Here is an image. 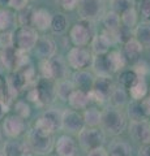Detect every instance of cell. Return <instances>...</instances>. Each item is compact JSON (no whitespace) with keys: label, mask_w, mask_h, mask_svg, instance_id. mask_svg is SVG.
I'll list each match as a JSON object with an SVG mask.
<instances>
[{"label":"cell","mask_w":150,"mask_h":156,"mask_svg":"<svg viewBox=\"0 0 150 156\" xmlns=\"http://www.w3.org/2000/svg\"><path fill=\"white\" fill-rule=\"evenodd\" d=\"M127 128V117L120 108L110 105L102 111L101 119V129L110 135H120Z\"/></svg>","instance_id":"6da1fadb"},{"label":"cell","mask_w":150,"mask_h":156,"mask_svg":"<svg viewBox=\"0 0 150 156\" xmlns=\"http://www.w3.org/2000/svg\"><path fill=\"white\" fill-rule=\"evenodd\" d=\"M41 74L43 78H48L55 82L65 80L68 76V64L61 56L55 55L48 60H42Z\"/></svg>","instance_id":"7a4b0ae2"},{"label":"cell","mask_w":150,"mask_h":156,"mask_svg":"<svg viewBox=\"0 0 150 156\" xmlns=\"http://www.w3.org/2000/svg\"><path fill=\"white\" fill-rule=\"evenodd\" d=\"M26 143L37 155H48L54 150V134H46L33 128L27 134Z\"/></svg>","instance_id":"3957f363"},{"label":"cell","mask_w":150,"mask_h":156,"mask_svg":"<svg viewBox=\"0 0 150 156\" xmlns=\"http://www.w3.org/2000/svg\"><path fill=\"white\" fill-rule=\"evenodd\" d=\"M95 35L93 22L80 20L69 30V39L75 47H86L89 46L91 39Z\"/></svg>","instance_id":"277c9868"},{"label":"cell","mask_w":150,"mask_h":156,"mask_svg":"<svg viewBox=\"0 0 150 156\" xmlns=\"http://www.w3.org/2000/svg\"><path fill=\"white\" fill-rule=\"evenodd\" d=\"M38 31L31 26H20L16 31L13 33V41H14V48L20 51L29 52L34 50V46L38 41Z\"/></svg>","instance_id":"5b68a950"},{"label":"cell","mask_w":150,"mask_h":156,"mask_svg":"<svg viewBox=\"0 0 150 156\" xmlns=\"http://www.w3.org/2000/svg\"><path fill=\"white\" fill-rule=\"evenodd\" d=\"M106 135L104 131L98 128H88L85 126L79 133V143L85 151H90L93 148L101 147L104 144Z\"/></svg>","instance_id":"8992f818"},{"label":"cell","mask_w":150,"mask_h":156,"mask_svg":"<svg viewBox=\"0 0 150 156\" xmlns=\"http://www.w3.org/2000/svg\"><path fill=\"white\" fill-rule=\"evenodd\" d=\"M94 55L88 47H72L67 55V64L75 70L86 69L91 65Z\"/></svg>","instance_id":"52a82bcc"},{"label":"cell","mask_w":150,"mask_h":156,"mask_svg":"<svg viewBox=\"0 0 150 156\" xmlns=\"http://www.w3.org/2000/svg\"><path fill=\"white\" fill-rule=\"evenodd\" d=\"M76 9L79 12L80 20H86L90 22L102 18L104 13L103 0H79Z\"/></svg>","instance_id":"ba28073f"},{"label":"cell","mask_w":150,"mask_h":156,"mask_svg":"<svg viewBox=\"0 0 150 156\" xmlns=\"http://www.w3.org/2000/svg\"><path fill=\"white\" fill-rule=\"evenodd\" d=\"M56 82L48 78L41 77L39 80L35 82V92L38 98V104L39 105H50L56 99V90H55Z\"/></svg>","instance_id":"9c48e42d"},{"label":"cell","mask_w":150,"mask_h":156,"mask_svg":"<svg viewBox=\"0 0 150 156\" xmlns=\"http://www.w3.org/2000/svg\"><path fill=\"white\" fill-rule=\"evenodd\" d=\"M85 128L82 113L76 109H65L63 111L61 117V129L72 134H79Z\"/></svg>","instance_id":"30bf717a"},{"label":"cell","mask_w":150,"mask_h":156,"mask_svg":"<svg viewBox=\"0 0 150 156\" xmlns=\"http://www.w3.org/2000/svg\"><path fill=\"white\" fill-rule=\"evenodd\" d=\"M25 129H26L25 120L18 117L17 115L7 116L2 125V131L11 139H16L20 135H22Z\"/></svg>","instance_id":"8fae6325"},{"label":"cell","mask_w":150,"mask_h":156,"mask_svg":"<svg viewBox=\"0 0 150 156\" xmlns=\"http://www.w3.org/2000/svg\"><path fill=\"white\" fill-rule=\"evenodd\" d=\"M144 51L142 46L136 41L134 38H130L129 41L123 43L122 48V55L124 60L129 65H134L137 61L141 60V53Z\"/></svg>","instance_id":"7c38bea8"},{"label":"cell","mask_w":150,"mask_h":156,"mask_svg":"<svg viewBox=\"0 0 150 156\" xmlns=\"http://www.w3.org/2000/svg\"><path fill=\"white\" fill-rule=\"evenodd\" d=\"M129 134L134 140H138L142 144H150V121L142 120L130 122Z\"/></svg>","instance_id":"4fadbf2b"},{"label":"cell","mask_w":150,"mask_h":156,"mask_svg":"<svg viewBox=\"0 0 150 156\" xmlns=\"http://www.w3.org/2000/svg\"><path fill=\"white\" fill-rule=\"evenodd\" d=\"M54 150L57 156H77V143L69 135H60L55 140Z\"/></svg>","instance_id":"5bb4252c"},{"label":"cell","mask_w":150,"mask_h":156,"mask_svg":"<svg viewBox=\"0 0 150 156\" xmlns=\"http://www.w3.org/2000/svg\"><path fill=\"white\" fill-rule=\"evenodd\" d=\"M34 51L41 60H48L56 55V44L50 38L39 37L34 46Z\"/></svg>","instance_id":"9a60e30c"},{"label":"cell","mask_w":150,"mask_h":156,"mask_svg":"<svg viewBox=\"0 0 150 156\" xmlns=\"http://www.w3.org/2000/svg\"><path fill=\"white\" fill-rule=\"evenodd\" d=\"M95 77L91 72L86 70V69H81V70H76L72 77V82L77 90H82V91H90L93 89V83H94Z\"/></svg>","instance_id":"2e32d148"},{"label":"cell","mask_w":150,"mask_h":156,"mask_svg":"<svg viewBox=\"0 0 150 156\" xmlns=\"http://www.w3.org/2000/svg\"><path fill=\"white\" fill-rule=\"evenodd\" d=\"M51 18H52V14H51V12L48 11V9H45V8L34 9L33 20H31V27H34L37 31H47V30H50Z\"/></svg>","instance_id":"e0dca14e"},{"label":"cell","mask_w":150,"mask_h":156,"mask_svg":"<svg viewBox=\"0 0 150 156\" xmlns=\"http://www.w3.org/2000/svg\"><path fill=\"white\" fill-rule=\"evenodd\" d=\"M4 156H33L34 152L27 143H21L16 139H11L4 144Z\"/></svg>","instance_id":"ac0fdd59"},{"label":"cell","mask_w":150,"mask_h":156,"mask_svg":"<svg viewBox=\"0 0 150 156\" xmlns=\"http://www.w3.org/2000/svg\"><path fill=\"white\" fill-rule=\"evenodd\" d=\"M133 38L142 46L150 50V21L138 22L133 29Z\"/></svg>","instance_id":"d6986e66"},{"label":"cell","mask_w":150,"mask_h":156,"mask_svg":"<svg viewBox=\"0 0 150 156\" xmlns=\"http://www.w3.org/2000/svg\"><path fill=\"white\" fill-rule=\"evenodd\" d=\"M106 61H107V66L111 74L123 70L127 66V62H125L122 55V51L119 50H110L106 53Z\"/></svg>","instance_id":"ffe728a7"},{"label":"cell","mask_w":150,"mask_h":156,"mask_svg":"<svg viewBox=\"0 0 150 156\" xmlns=\"http://www.w3.org/2000/svg\"><path fill=\"white\" fill-rule=\"evenodd\" d=\"M68 104L72 109H76V111H81V109L88 108L89 104H90L88 92L76 89L71 94V96L68 98Z\"/></svg>","instance_id":"44dd1931"},{"label":"cell","mask_w":150,"mask_h":156,"mask_svg":"<svg viewBox=\"0 0 150 156\" xmlns=\"http://www.w3.org/2000/svg\"><path fill=\"white\" fill-rule=\"evenodd\" d=\"M114 83L111 80V76H97L93 83V90L98 91L99 94H102L106 99H108L111 91L114 89Z\"/></svg>","instance_id":"7402d4cb"},{"label":"cell","mask_w":150,"mask_h":156,"mask_svg":"<svg viewBox=\"0 0 150 156\" xmlns=\"http://www.w3.org/2000/svg\"><path fill=\"white\" fill-rule=\"evenodd\" d=\"M128 94L132 100H141L149 94V87L145 81V78H137V81L134 82L128 89Z\"/></svg>","instance_id":"603a6c76"},{"label":"cell","mask_w":150,"mask_h":156,"mask_svg":"<svg viewBox=\"0 0 150 156\" xmlns=\"http://www.w3.org/2000/svg\"><path fill=\"white\" fill-rule=\"evenodd\" d=\"M82 119H84V124L88 128H98L101 126V119H102V112L95 107L91 108H85L84 113H82Z\"/></svg>","instance_id":"cb8c5ba5"},{"label":"cell","mask_w":150,"mask_h":156,"mask_svg":"<svg viewBox=\"0 0 150 156\" xmlns=\"http://www.w3.org/2000/svg\"><path fill=\"white\" fill-rule=\"evenodd\" d=\"M89 44L93 55H106L111 50V46L108 44V42L106 41L102 34H95Z\"/></svg>","instance_id":"d4e9b609"},{"label":"cell","mask_w":150,"mask_h":156,"mask_svg":"<svg viewBox=\"0 0 150 156\" xmlns=\"http://www.w3.org/2000/svg\"><path fill=\"white\" fill-rule=\"evenodd\" d=\"M55 90H56V98L60 99L61 101H68V98L71 96V94L76 90V87L73 85L72 81L65 80H61V81H57L56 85H55Z\"/></svg>","instance_id":"484cf974"},{"label":"cell","mask_w":150,"mask_h":156,"mask_svg":"<svg viewBox=\"0 0 150 156\" xmlns=\"http://www.w3.org/2000/svg\"><path fill=\"white\" fill-rule=\"evenodd\" d=\"M111 105L112 107H116V108H122V107L127 103L128 100V94L125 89H123L122 86H114L112 91H111V94L107 99Z\"/></svg>","instance_id":"4316f807"},{"label":"cell","mask_w":150,"mask_h":156,"mask_svg":"<svg viewBox=\"0 0 150 156\" xmlns=\"http://www.w3.org/2000/svg\"><path fill=\"white\" fill-rule=\"evenodd\" d=\"M50 30L54 34H56V35L64 34L67 30H68V18H67L63 13L52 14Z\"/></svg>","instance_id":"83f0119b"},{"label":"cell","mask_w":150,"mask_h":156,"mask_svg":"<svg viewBox=\"0 0 150 156\" xmlns=\"http://www.w3.org/2000/svg\"><path fill=\"white\" fill-rule=\"evenodd\" d=\"M127 116H128V119L130 120V122L148 120L146 115L144 113V109H142L141 104H140V100H130V103L128 104Z\"/></svg>","instance_id":"f1b7e54d"},{"label":"cell","mask_w":150,"mask_h":156,"mask_svg":"<svg viewBox=\"0 0 150 156\" xmlns=\"http://www.w3.org/2000/svg\"><path fill=\"white\" fill-rule=\"evenodd\" d=\"M102 23L106 30H110V31H116L122 25V21H120V16L118 13H115L114 11H108L103 13L102 16Z\"/></svg>","instance_id":"f546056e"},{"label":"cell","mask_w":150,"mask_h":156,"mask_svg":"<svg viewBox=\"0 0 150 156\" xmlns=\"http://www.w3.org/2000/svg\"><path fill=\"white\" fill-rule=\"evenodd\" d=\"M90 66L93 68V72L97 76H111L106 61V55H94Z\"/></svg>","instance_id":"4dcf8cb0"},{"label":"cell","mask_w":150,"mask_h":156,"mask_svg":"<svg viewBox=\"0 0 150 156\" xmlns=\"http://www.w3.org/2000/svg\"><path fill=\"white\" fill-rule=\"evenodd\" d=\"M16 25V16L9 9H0V33L11 31Z\"/></svg>","instance_id":"1f68e13d"},{"label":"cell","mask_w":150,"mask_h":156,"mask_svg":"<svg viewBox=\"0 0 150 156\" xmlns=\"http://www.w3.org/2000/svg\"><path fill=\"white\" fill-rule=\"evenodd\" d=\"M0 61L7 69H16V48L12 47L7 50H0Z\"/></svg>","instance_id":"d6a6232c"},{"label":"cell","mask_w":150,"mask_h":156,"mask_svg":"<svg viewBox=\"0 0 150 156\" xmlns=\"http://www.w3.org/2000/svg\"><path fill=\"white\" fill-rule=\"evenodd\" d=\"M138 76L134 73L133 69H123L119 72V86H122L123 89L128 90L134 82L137 81Z\"/></svg>","instance_id":"836d02e7"},{"label":"cell","mask_w":150,"mask_h":156,"mask_svg":"<svg viewBox=\"0 0 150 156\" xmlns=\"http://www.w3.org/2000/svg\"><path fill=\"white\" fill-rule=\"evenodd\" d=\"M43 117H46V119L50 121L51 125L54 126L55 131L60 130L61 129V117H63V111L57 109V108H50L43 112Z\"/></svg>","instance_id":"e575fe53"},{"label":"cell","mask_w":150,"mask_h":156,"mask_svg":"<svg viewBox=\"0 0 150 156\" xmlns=\"http://www.w3.org/2000/svg\"><path fill=\"white\" fill-rule=\"evenodd\" d=\"M120 21H122L123 26L134 29V26L138 23V12L136 11V8H130L127 12L120 14Z\"/></svg>","instance_id":"d590c367"},{"label":"cell","mask_w":150,"mask_h":156,"mask_svg":"<svg viewBox=\"0 0 150 156\" xmlns=\"http://www.w3.org/2000/svg\"><path fill=\"white\" fill-rule=\"evenodd\" d=\"M111 3V11H114L115 13H118L119 16L123 14L124 12H127L130 8H136L134 5V0H110Z\"/></svg>","instance_id":"8d00e7d4"},{"label":"cell","mask_w":150,"mask_h":156,"mask_svg":"<svg viewBox=\"0 0 150 156\" xmlns=\"http://www.w3.org/2000/svg\"><path fill=\"white\" fill-rule=\"evenodd\" d=\"M17 16L16 20L17 22L20 23V26H31V20H33V13H34V9L30 5H26L25 8L17 11Z\"/></svg>","instance_id":"74e56055"},{"label":"cell","mask_w":150,"mask_h":156,"mask_svg":"<svg viewBox=\"0 0 150 156\" xmlns=\"http://www.w3.org/2000/svg\"><path fill=\"white\" fill-rule=\"evenodd\" d=\"M130 146L125 142H115L110 147L108 156H130Z\"/></svg>","instance_id":"f35d334b"},{"label":"cell","mask_w":150,"mask_h":156,"mask_svg":"<svg viewBox=\"0 0 150 156\" xmlns=\"http://www.w3.org/2000/svg\"><path fill=\"white\" fill-rule=\"evenodd\" d=\"M14 115H17L18 117L26 120L30 117L31 115V109H30V105H29L25 100H18L14 103Z\"/></svg>","instance_id":"ab89813d"},{"label":"cell","mask_w":150,"mask_h":156,"mask_svg":"<svg viewBox=\"0 0 150 156\" xmlns=\"http://www.w3.org/2000/svg\"><path fill=\"white\" fill-rule=\"evenodd\" d=\"M34 129L42 131V133H46V134H54V133H55L54 126H52L50 121H48L46 117H43V116H41L39 119L35 121Z\"/></svg>","instance_id":"60d3db41"},{"label":"cell","mask_w":150,"mask_h":156,"mask_svg":"<svg viewBox=\"0 0 150 156\" xmlns=\"http://www.w3.org/2000/svg\"><path fill=\"white\" fill-rule=\"evenodd\" d=\"M12 47H14L13 31L0 33V50H7V48H12Z\"/></svg>","instance_id":"b9f144b4"},{"label":"cell","mask_w":150,"mask_h":156,"mask_svg":"<svg viewBox=\"0 0 150 156\" xmlns=\"http://www.w3.org/2000/svg\"><path fill=\"white\" fill-rule=\"evenodd\" d=\"M115 33H116V38H118V43H125L130 38H133V29L125 27L123 25H120V27Z\"/></svg>","instance_id":"7bdbcfd3"},{"label":"cell","mask_w":150,"mask_h":156,"mask_svg":"<svg viewBox=\"0 0 150 156\" xmlns=\"http://www.w3.org/2000/svg\"><path fill=\"white\" fill-rule=\"evenodd\" d=\"M138 12L145 21H150V0H140Z\"/></svg>","instance_id":"ee69618b"},{"label":"cell","mask_w":150,"mask_h":156,"mask_svg":"<svg viewBox=\"0 0 150 156\" xmlns=\"http://www.w3.org/2000/svg\"><path fill=\"white\" fill-rule=\"evenodd\" d=\"M148 65H146V62H144L142 60H140V61H137L136 64L133 65V68L132 69L134 70V73L140 77V78H145V76L148 74V72H149V69H148Z\"/></svg>","instance_id":"f6af8a7d"},{"label":"cell","mask_w":150,"mask_h":156,"mask_svg":"<svg viewBox=\"0 0 150 156\" xmlns=\"http://www.w3.org/2000/svg\"><path fill=\"white\" fill-rule=\"evenodd\" d=\"M57 3V5H59L61 9H64V11H75L77 8V4H79V0H55Z\"/></svg>","instance_id":"bcb514c9"},{"label":"cell","mask_w":150,"mask_h":156,"mask_svg":"<svg viewBox=\"0 0 150 156\" xmlns=\"http://www.w3.org/2000/svg\"><path fill=\"white\" fill-rule=\"evenodd\" d=\"M101 34L104 37V39L108 42V44L111 47L115 46V44H118V38H116V33L115 31H110V30H106V29H103Z\"/></svg>","instance_id":"7dc6e473"},{"label":"cell","mask_w":150,"mask_h":156,"mask_svg":"<svg viewBox=\"0 0 150 156\" xmlns=\"http://www.w3.org/2000/svg\"><path fill=\"white\" fill-rule=\"evenodd\" d=\"M29 0H8V7L12 8L13 11H20L27 5Z\"/></svg>","instance_id":"c3c4849f"},{"label":"cell","mask_w":150,"mask_h":156,"mask_svg":"<svg viewBox=\"0 0 150 156\" xmlns=\"http://www.w3.org/2000/svg\"><path fill=\"white\" fill-rule=\"evenodd\" d=\"M86 156H108V151L106 150L103 146H101V147H97V148L88 151Z\"/></svg>","instance_id":"681fc988"},{"label":"cell","mask_w":150,"mask_h":156,"mask_svg":"<svg viewBox=\"0 0 150 156\" xmlns=\"http://www.w3.org/2000/svg\"><path fill=\"white\" fill-rule=\"evenodd\" d=\"M140 104H141L142 109H144V113L146 115V117L149 119L150 117V95H146L144 99L140 100Z\"/></svg>","instance_id":"f907efd6"},{"label":"cell","mask_w":150,"mask_h":156,"mask_svg":"<svg viewBox=\"0 0 150 156\" xmlns=\"http://www.w3.org/2000/svg\"><path fill=\"white\" fill-rule=\"evenodd\" d=\"M138 156H150V144H142L140 147Z\"/></svg>","instance_id":"816d5d0a"},{"label":"cell","mask_w":150,"mask_h":156,"mask_svg":"<svg viewBox=\"0 0 150 156\" xmlns=\"http://www.w3.org/2000/svg\"><path fill=\"white\" fill-rule=\"evenodd\" d=\"M7 111H8V107H7V104L4 103V100L0 99V120H2L3 117L5 116Z\"/></svg>","instance_id":"f5cc1de1"},{"label":"cell","mask_w":150,"mask_h":156,"mask_svg":"<svg viewBox=\"0 0 150 156\" xmlns=\"http://www.w3.org/2000/svg\"><path fill=\"white\" fill-rule=\"evenodd\" d=\"M4 96H5V83L0 78V99L4 100Z\"/></svg>","instance_id":"db71d44e"},{"label":"cell","mask_w":150,"mask_h":156,"mask_svg":"<svg viewBox=\"0 0 150 156\" xmlns=\"http://www.w3.org/2000/svg\"><path fill=\"white\" fill-rule=\"evenodd\" d=\"M8 5V0H0V7Z\"/></svg>","instance_id":"11a10c76"},{"label":"cell","mask_w":150,"mask_h":156,"mask_svg":"<svg viewBox=\"0 0 150 156\" xmlns=\"http://www.w3.org/2000/svg\"><path fill=\"white\" fill-rule=\"evenodd\" d=\"M2 136H3V131H2V126H0V140H2Z\"/></svg>","instance_id":"9f6ffc18"},{"label":"cell","mask_w":150,"mask_h":156,"mask_svg":"<svg viewBox=\"0 0 150 156\" xmlns=\"http://www.w3.org/2000/svg\"><path fill=\"white\" fill-rule=\"evenodd\" d=\"M0 156H4V154H3V152H0Z\"/></svg>","instance_id":"6f0895ef"},{"label":"cell","mask_w":150,"mask_h":156,"mask_svg":"<svg viewBox=\"0 0 150 156\" xmlns=\"http://www.w3.org/2000/svg\"><path fill=\"white\" fill-rule=\"evenodd\" d=\"M148 95H150V89H149V94H148Z\"/></svg>","instance_id":"680465c9"},{"label":"cell","mask_w":150,"mask_h":156,"mask_svg":"<svg viewBox=\"0 0 150 156\" xmlns=\"http://www.w3.org/2000/svg\"><path fill=\"white\" fill-rule=\"evenodd\" d=\"M29 2H31V0H29Z\"/></svg>","instance_id":"91938a15"}]
</instances>
